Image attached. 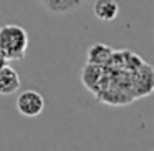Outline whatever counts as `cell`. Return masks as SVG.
Here are the masks:
<instances>
[{"label":"cell","mask_w":154,"mask_h":151,"mask_svg":"<svg viewBox=\"0 0 154 151\" xmlns=\"http://www.w3.org/2000/svg\"><path fill=\"white\" fill-rule=\"evenodd\" d=\"M20 87L22 80L15 68L8 67V65L0 68V95H4V96L14 95L20 90Z\"/></svg>","instance_id":"cell-3"},{"label":"cell","mask_w":154,"mask_h":151,"mask_svg":"<svg viewBox=\"0 0 154 151\" xmlns=\"http://www.w3.org/2000/svg\"><path fill=\"white\" fill-rule=\"evenodd\" d=\"M133 90L136 91V96H146L152 90V70L151 67H147L146 63H143L136 70V75L133 77Z\"/></svg>","instance_id":"cell-4"},{"label":"cell","mask_w":154,"mask_h":151,"mask_svg":"<svg viewBox=\"0 0 154 151\" xmlns=\"http://www.w3.org/2000/svg\"><path fill=\"white\" fill-rule=\"evenodd\" d=\"M114 50L106 43H94L88 48L86 53V63L98 65V67H106L113 60Z\"/></svg>","instance_id":"cell-5"},{"label":"cell","mask_w":154,"mask_h":151,"mask_svg":"<svg viewBox=\"0 0 154 151\" xmlns=\"http://www.w3.org/2000/svg\"><path fill=\"white\" fill-rule=\"evenodd\" d=\"M103 78H104V67L86 63L83 71H81V80H83L85 87L90 88L91 91H96V88L101 87Z\"/></svg>","instance_id":"cell-7"},{"label":"cell","mask_w":154,"mask_h":151,"mask_svg":"<svg viewBox=\"0 0 154 151\" xmlns=\"http://www.w3.org/2000/svg\"><path fill=\"white\" fill-rule=\"evenodd\" d=\"M93 14L101 22H113L119 14V5L116 0H94Z\"/></svg>","instance_id":"cell-6"},{"label":"cell","mask_w":154,"mask_h":151,"mask_svg":"<svg viewBox=\"0 0 154 151\" xmlns=\"http://www.w3.org/2000/svg\"><path fill=\"white\" fill-rule=\"evenodd\" d=\"M38 2L51 14H68L71 10H76L83 0H38Z\"/></svg>","instance_id":"cell-8"},{"label":"cell","mask_w":154,"mask_h":151,"mask_svg":"<svg viewBox=\"0 0 154 151\" xmlns=\"http://www.w3.org/2000/svg\"><path fill=\"white\" fill-rule=\"evenodd\" d=\"M5 65H7V60H5V57L2 53H0V68L2 67H5Z\"/></svg>","instance_id":"cell-9"},{"label":"cell","mask_w":154,"mask_h":151,"mask_svg":"<svg viewBox=\"0 0 154 151\" xmlns=\"http://www.w3.org/2000/svg\"><path fill=\"white\" fill-rule=\"evenodd\" d=\"M30 37L22 25L5 24L0 27V53L7 61L23 60L28 50Z\"/></svg>","instance_id":"cell-1"},{"label":"cell","mask_w":154,"mask_h":151,"mask_svg":"<svg viewBox=\"0 0 154 151\" xmlns=\"http://www.w3.org/2000/svg\"><path fill=\"white\" fill-rule=\"evenodd\" d=\"M45 110V98L37 90H25L17 98V111L22 116L37 118Z\"/></svg>","instance_id":"cell-2"}]
</instances>
